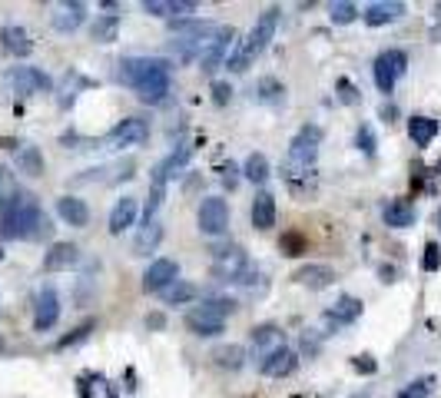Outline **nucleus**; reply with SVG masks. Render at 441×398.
Returning <instances> with one entry per match:
<instances>
[{
    "mask_svg": "<svg viewBox=\"0 0 441 398\" xmlns=\"http://www.w3.org/2000/svg\"><path fill=\"white\" fill-rule=\"evenodd\" d=\"M275 27H279V10H275V7H269L266 14L256 20L252 34L242 40V54H246V60H249V63L269 47V40L275 37Z\"/></svg>",
    "mask_w": 441,
    "mask_h": 398,
    "instance_id": "obj_7",
    "label": "nucleus"
},
{
    "mask_svg": "<svg viewBox=\"0 0 441 398\" xmlns=\"http://www.w3.org/2000/svg\"><path fill=\"white\" fill-rule=\"evenodd\" d=\"M190 156H192V146H179V150H173L159 166L153 170V183L156 186H166V179L170 176H176L179 170H186V163H190Z\"/></svg>",
    "mask_w": 441,
    "mask_h": 398,
    "instance_id": "obj_18",
    "label": "nucleus"
},
{
    "mask_svg": "<svg viewBox=\"0 0 441 398\" xmlns=\"http://www.w3.org/2000/svg\"><path fill=\"white\" fill-rule=\"evenodd\" d=\"M292 279H295L299 285H306V289H328V285L335 283V272H332L328 265L308 263V265H302Z\"/></svg>",
    "mask_w": 441,
    "mask_h": 398,
    "instance_id": "obj_21",
    "label": "nucleus"
},
{
    "mask_svg": "<svg viewBox=\"0 0 441 398\" xmlns=\"http://www.w3.org/2000/svg\"><path fill=\"white\" fill-rule=\"evenodd\" d=\"M378 272H382V279H385V283H392V279H395V269H392V265H382Z\"/></svg>",
    "mask_w": 441,
    "mask_h": 398,
    "instance_id": "obj_49",
    "label": "nucleus"
},
{
    "mask_svg": "<svg viewBox=\"0 0 441 398\" xmlns=\"http://www.w3.org/2000/svg\"><path fill=\"white\" fill-rule=\"evenodd\" d=\"M395 113H398L395 107H388V103H385V107H382V116H385V120H388V123H392V116H395Z\"/></svg>",
    "mask_w": 441,
    "mask_h": 398,
    "instance_id": "obj_50",
    "label": "nucleus"
},
{
    "mask_svg": "<svg viewBox=\"0 0 441 398\" xmlns=\"http://www.w3.org/2000/svg\"><path fill=\"white\" fill-rule=\"evenodd\" d=\"M0 40H3V50L10 54V57H27L30 50H34V40L30 34L17 27V23H7L3 30H0Z\"/></svg>",
    "mask_w": 441,
    "mask_h": 398,
    "instance_id": "obj_17",
    "label": "nucleus"
},
{
    "mask_svg": "<svg viewBox=\"0 0 441 398\" xmlns=\"http://www.w3.org/2000/svg\"><path fill=\"white\" fill-rule=\"evenodd\" d=\"M0 259H3V249H0Z\"/></svg>",
    "mask_w": 441,
    "mask_h": 398,
    "instance_id": "obj_53",
    "label": "nucleus"
},
{
    "mask_svg": "<svg viewBox=\"0 0 441 398\" xmlns=\"http://www.w3.org/2000/svg\"><path fill=\"white\" fill-rule=\"evenodd\" d=\"M229 96H232L229 83H212V100H216V107H226Z\"/></svg>",
    "mask_w": 441,
    "mask_h": 398,
    "instance_id": "obj_47",
    "label": "nucleus"
},
{
    "mask_svg": "<svg viewBox=\"0 0 441 398\" xmlns=\"http://www.w3.org/2000/svg\"><path fill=\"white\" fill-rule=\"evenodd\" d=\"M382 216L392 229H408L415 223V206H411L408 199H392V203L382 209Z\"/></svg>",
    "mask_w": 441,
    "mask_h": 398,
    "instance_id": "obj_25",
    "label": "nucleus"
},
{
    "mask_svg": "<svg viewBox=\"0 0 441 398\" xmlns=\"http://www.w3.org/2000/svg\"><path fill=\"white\" fill-rule=\"evenodd\" d=\"M375 87L382 90V93H392L395 90V80L408 70V57H405L402 50H382L378 57H375Z\"/></svg>",
    "mask_w": 441,
    "mask_h": 398,
    "instance_id": "obj_6",
    "label": "nucleus"
},
{
    "mask_svg": "<svg viewBox=\"0 0 441 398\" xmlns=\"http://www.w3.org/2000/svg\"><path fill=\"white\" fill-rule=\"evenodd\" d=\"M146 136H150L146 120H139V116H126V120H120L113 130L103 136V143H106L110 150H123V146H139Z\"/></svg>",
    "mask_w": 441,
    "mask_h": 398,
    "instance_id": "obj_8",
    "label": "nucleus"
},
{
    "mask_svg": "<svg viewBox=\"0 0 441 398\" xmlns=\"http://www.w3.org/2000/svg\"><path fill=\"white\" fill-rule=\"evenodd\" d=\"M339 90H342V103H359V90L348 80H339Z\"/></svg>",
    "mask_w": 441,
    "mask_h": 398,
    "instance_id": "obj_48",
    "label": "nucleus"
},
{
    "mask_svg": "<svg viewBox=\"0 0 441 398\" xmlns=\"http://www.w3.org/2000/svg\"><path fill=\"white\" fill-rule=\"evenodd\" d=\"M295 365H299V355L292 349H279V352H272V355L262 359V372H266L269 379H282V375L295 372Z\"/></svg>",
    "mask_w": 441,
    "mask_h": 398,
    "instance_id": "obj_20",
    "label": "nucleus"
},
{
    "mask_svg": "<svg viewBox=\"0 0 441 398\" xmlns=\"http://www.w3.org/2000/svg\"><path fill=\"white\" fill-rule=\"evenodd\" d=\"M252 226L256 229H272L275 226V196L259 192L252 199Z\"/></svg>",
    "mask_w": 441,
    "mask_h": 398,
    "instance_id": "obj_27",
    "label": "nucleus"
},
{
    "mask_svg": "<svg viewBox=\"0 0 441 398\" xmlns=\"http://www.w3.org/2000/svg\"><path fill=\"white\" fill-rule=\"evenodd\" d=\"M143 10L156 17H173V0H143Z\"/></svg>",
    "mask_w": 441,
    "mask_h": 398,
    "instance_id": "obj_41",
    "label": "nucleus"
},
{
    "mask_svg": "<svg viewBox=\"0 0 441 398\" xmlns=\"http://www.w3.org/2000/svg\"><path fill=\"white\" fill-rule=\"evenodd\" d=\"M219 173H223V176H219V179H223V186H229V190L239 186V170H236V163H226Z\"/></svg>",
    "mask_w": 441,
    "mask_h": 398,
    "instance_id": "obj_45",
    "label": "nucleus"
},
{
    "mask_svg": "<svg viewBox=\"0 0 441 398\" xmlns=\"http://www.w3.org/2000/svg\"><path fill=\"white\" fill-rule=\"evenodd\" d=\"M422 265H425V272H438L441 269V246L438 243H428V246H425Z\"/></svg>",
    "mask_w": 441,
    "mask_h": 398,
    "instance_id": "obj_40",
    "label": "nucleus"
},
{
    "mask_svg": "<svg viewBox=\"0 0 441 398\" xmlns=\"http://www.w3.org/2000/svg\"><path fill=\"white\" fill-rule=\"evenodd\" d=\"M236 302L232 299H206L203 305H196L186 312V329L192 335H219L226 329V316H232Z\"/></svg>",
    "mask_w": 441,
    "mask_h": 398,
    "instance_id": "obj_2",
    "label": "nucleus"
},
{
    "mask_svg": "<svg viewBox=\"0 0 441 398\" xmlns=\"http://www.w3.org/2000/svg\"><path fill=\"white\" fill-rule=\"evenodd\" d=\"M80 23H83V3H60L57 14H54V27H57L60 34H74Z\"/></svg>",
    "mask_w": 441,
    "mask_h": 398,
    "instance_id": "obj_28",
    "label": "nucleus"
},
{
    "mask_svg": "<svg viewBox=\"0 0 441 398\" xmlns=\"http://www.w3.org/2000/svg\"><path fill=\"white\" fill-rule=\"evenodd\" d=\"M7 83L17 90L20 96H34V93H50V76L37 70V67H14L10 74H7Z\"/></svg>",
    "mask_w": 441,
    "mask_h": 398,
    "instance_id": "obj_11",
    "label": "nucleus"
},
{
    "mask_svg": "<svg viewBox=\"0 0 441 398\" xmlns=\"http://www.w3.org/2000/svg\"><path fill=\"white\" fill-rule=\"evenodd\" d=\"M199 229L206 236H223L229 229V203L219 199V196L203 199V206H199Z\"/></svg>",
    "mask_w": 441,
    "mask_h": 398,
    "instance_id": "obj_9",
    "label": "nucleus"
},
{
    "mask_svg": "<svg viewBox=\"0 0 441 398\" xmlns=\"http://www.w3.org/2000/svg\"><path fill=\"white\" fill-rule=\"evenodd\" d=\"M242 173H246V179H252V183H266L269 179V159L262 156V153H249Z\"/></svg>",
    "mask_w": 441,
    "mask_h": 398,
    "instance_id": "obj_35",
    "label": "nucleus"
},
{
    "mask_svg": "<svg viewBox=\"0 0 441 398\" xmlns=\"http://www.w3.org/2000/svg\"><path fill=\"white\" fill-rule=\"evenodd\" d=\"M355 143H359V150H365L368 156H372V153H375V133H372V126H359Z\"/></svg>",
    "mask_w": 441,
    "mask_h": 398,
    "instance_id": "obj_43",
    "label": "nucleus"
},
{
    "mask_svg": "<svg viewBox=\"0 0 441 398\" xmlns=\"http://www.w3.org/2000/svg\"><path fill=\"white\" fill-rule=\"evenodd\" d=\"M0 352H3V339H0Z\"/></svg>",
    "mask_w": 441,
    "mask_h": 398,
    "instance_id": "obj_51",
    "label": "nucleus"
},
{
    "mask_svg": "<svg viewBox=\"0 0 441 398\" xmlns=\"http://www.w3.org/2000/svg\"><path fill=\"white\" fill-rule=\"evenodd\" d=\"M232 43H236V30L232 27H212L206 40H203V50H199V70L203 74H216L219 67H226Z\"/></svg>",
    "mask_w": 441,
    "mask_h": 398,
    "instance_id": "obj_4",
    "label": "nucleus"
},
{
    "mask_svg": "<svg viewBox=\"0 0 441 398\" xmlns=\"http://www.w3.org/2000/svg\"><path fill=\"white\" fill-rule=\"evenodd\" d=\"M136 212H139L136 199H133V196H123V199L113 206V212H110V232H113V236L126 232V229L136 223Z\"/></svg>",
    "mask_w": 441,
    "mask_h": 398,
    "instance_id": "obj_23",
    "label": "nucleus"
},
{
    "mask_svg": "<svg viewBox=\"0 0 441 398\" xmlns=\"http://www.w3.org/2000/svg\"><path fill=\"white\" fill-rule=\"evenodd\" d=\"M163 299H166V305H186L192 299H199V289L192 283H186V279H176L173 285L163 289Z\"/></svg>",
    "mask_w": 441,
    "mask_h": 398,
    "instance_id": "obj_30",
    "label": "nucleus"
},
{
    "mask_svg": "<svg viewBox=\"0 0 441 398\" xmlns=\"http://www.w3.org/2000/svg\"><path fill=\"white\" fill-rule=\"evenodd\" d=\"M80 263V249L74 243H54L50 252L43 256V269L47 272H63V269H74Z\"/></svg>",
    "mask_w": 441,
    "mask_h": 398,
    "instance_id": "obj_15",
    "label": "nucleus"
},
{
    "mask_svg": "<svg viewBox=\"0 0 441 398\" xmlns=\"http://www.w3.org/2000/svg\"><path fill=\"white\" fill-rule=\"evenodd\" d=\"M96 43H113L116 34H120V17L116 14H106V17H96V23L90 27Z\"/></svg>",
    "mask_w": 441,
    "mask_h": 398,
    "instance_id": "obj_34",
    "label": "nucleus"
},
{
    "mask_svg": "<svg viewBox=\"0 0 441 398\" xmlns=\"http://www.w3.org/2000/svg\"><path fill=\"white\" fill-rule=\"evenodd\" d=\"M176 279H179V263H173V259H156L143 272V292H163Z\"/></svg>",
    "mask_w": 441,
    "mask_h": 398,
    "instance_id": "obj_13",
    "label": "nucleus"
},
{
    "mask_svg": "<svg viewBox=\"0 0 441 398\" xmlns=\"http://www.w3.org/2000/svg\"><path fill=\"white\" fill-rule=\"evenodd\" d=\"M252 345L262 352V359L272 355V352H279V349H286V332L279 329V325H256L252 329Z\"/></svg>",
    "mask_w": 441,
    "mask_h": 398,
    "instance_id": "obj_16",
    "label": "nucleus"
},
{
    "mask_svg": "<svg viewBox=\"0 0 441 398\" xmlns=\"http://www.w3.org/2000/svg\"><path fill=\"white\" fill-rule=\"evenodd\" d=\"M256 100L259 103H282L286 100V87L275 80V76H262L256 83Z\"/></svg>",
    "mask_w": 441,
    "mask_h": 398,
    "instance_id": "obj_32",
    "label": "nucleus"
},
{
    "mask_svg": "<svg viewBox=\"0 0 441 398\" xmlns=\"http://www.w3.org/2000/svg\"><path fill=\"white\" fill-rule=\"evenodd\" d=\"M60 319V296L47 285V289H40L37 296V309H34V329L37 332H47V329H54Z\"/></svg>",
    "mask_w": 441,
    "mask_h": 398,
    "instance_id": "obj_14",
    "label": "nucleus"
},
{
    "mask_svg": "<svg viewBox=\"0 0 441 398\" xmlns=\"http://www.w3.org/2000/svg\"><path fill=\"white\" fill-rule=\"evenodd\" d=\"M328 17H332V23H352V20L359 17V7L348 3V0H339V3L328 7Z\"/></svg>",
    "mask_w": 441,
    "mask_h": 398,
    "instance_id": "obj_37",
    "label": "nucleus"
},
{
    "mask_svg": "<svg viewBox=\"0 0 441 398\" xmlns=\"http://www.w3.org/2000/svg\"><path fill=\"white\" fill-rule=\"evenodd\" d=\"M352 368L362 372V375H375V372H378V362L372 359V355H355V359H352Z\"/></svg>",
    "mask_w": 441,
    "mask_h": 398,
    "instance_id": "obj_44",
    "label": "nucleus"
},
{
    "mask_svg": "<svg viewBox=\"0 0 441 398\" xmlns=\"http://www.w3.org/2000/svg\"><path fill=\"white\" fill-rule=\"evenodd\" d=\"M170 60L163 57H126L120 63V80L130 83V87H143L150 80H159V76H170Z\"/></svg>",
    "mask_w": 441,
    "mask_h": 398,
    "instance_id": "obj_5",
    "label": "nucleus"
},
{
    "mask_svg": "<svg viewBox=\"0 0 441 398\" xmlns=\"http://www.w3.org/2000/svg\"><path fill=\"white\" fill-rule=\"evenodd\" d=\"M279 249H282V256H302L308 249V243L299 229H289V232H282V239H279Z\"/></svg>",
    "mask_w": 441,
    "mask_h": 398,
    "instance_id": "obj_36",
    "label": "nucleus"
},
{
    "mask_svg": "<svg viewBox=\"0 0 441 398\" xmlns=\"http://www.w3.org/2000/svg\"><path fill=\"white\" fill-rule=\"evenodd\" d=\"M212 362L219 365V368H242V362H246V352H242V345H219L216 352H212Z\"/></svg>",
    "mask_w": 441,
    "mask_h": 398,
    "instance_id": "obj_31",
    "label": "nucleus"
},
{
    "mask_svg": "<svg viewBox=\"0 0 441 398\" xmlns=\"http://www.w3.org/2000/svg\"><path fill=\"white\" fill-rule=\"evenodd\" d=\"M428 388H431V379L411 382L408 388H402V392H398V398H428Z\"/></svg>",
    "mask_w": 441,
    "mask_h": 398,
    "instance_id": "obj_42",
    "label": "nucleus"
},
{
    "mask_svg": "<svg viewBox=\"0 0 441 398\" xmlns=\"http://www.w3.org/2000/svg\"><path fill=\"white\" fill-rule=\"evenodd\" d=\"M3 150L14 156V166L27 176H43V153L34 143H23V140H3Z\"/></svg>",
    "mask_w": 441,
    "mask_h": 398,
    "instance_id": "obj_12",
    "label": "nucleus"
},
{
    "mask_svg": "<svg viewBox=\"0 0 441 398\" xmlns=\"http://www.w3.org/2000/svg\"><path fill=\"white\" fill-rule=\"evenodd\" d=\"M17 196V183H14V173L7 170V166H0V209L7 206L10 199Z\"/></svg>",
    "mask_w": 441,
    "mask_h": 398,
    "instance_id": "obj_38",
    "label": "nucleus"
},
{
    "mask_svg": "<svg viewBox=\"0 0 441 398\" xmlns=\"http://www.w3.org/2000/svg\"><path fill=\"white\" fill-rule=\"evenodd\" d=\"M50 219L43 216L37 196L30 192H17L0 216V236L3 239H43L50 236Z\"/></svg>",
    "mask_w": 441,
    "mask_h": 398,
    "instance_id": "obj_1",
    "label": "nucleus"
},
{
    "mask_svg": "<svg viewBox=\"0 0 441 398\" xmlns=\"http://www.w3.org/2000/svg\"><path fill=\"white\" fill-rule=\"evenodd\" d=\"M319 146H322V130L319 126H302L295 133V140L289 143V153H286V173L292 183H295L299 173L312 170V163L319 156Z\"/></svg>",
    "mask_w": 441,
    "mask_h": 398,
    "instance_id": "obj_3",
    "label": "nucleus"
},
{
    "mask_svg": "<svg viewBox=\"0 0 441 398\" xmlns=\"http://www.w3.org/2000/svg\"><path fill=\"white\" fill-rule=\"evenodd\" d=\"M163 196H166V186H156L150 190V199H146V209H143V219L150 223V219H156V209H159V203H163Z\"/></svg>",
    "mask_w": 441,
    "mask_h": 398,
    "instance_id": "obj_39",
    "label": "nucleus"
},
{
    "mask_svg": "<svg viewBox=\"0 0 441 398\" xmlns=\"http://www.w3.org/2000/svg\"><path fill=\"white\" fill-rule=\"evenodd\" d=\"M438 226H441V212H438Z\"/></svg>",
    "mask_w": 441,
    "mask_h": 398,
    "instance_id": "obj_52",
    "label": "nucleus"
},
{
    "mask_svg": "<svg viewBox=\"0 0 441 398\" xmlns=\"http://www.w3.org/2000/svg\"><path fill=\"white\" fill-rule=\"evenodd\" d=\"M166 93H170V76H159V80H150V83L136 87V96H139L143 103H163Z\"/></svg>",
    "mask_w": 441,
    "mask_h": 398,
    "instance_id": "obj_33",
    "label": "nucleus"
},
{
    "mask_svg": "<svg viewBox=\"0 0 441 398\" xmlns=\"http://www.w3.org/2000/svg\"><path fill=\"white\" fill-rule=\"evenodd\" d=\"M359 316H362V299H355V296H342V299H335L332 309L326 312V319L328 322H335V325H352Z\"/></svg>",
    "mask_w": 441,
    "mask_h": 398,
    "instance_id": "obj_22",
    "label": "nucleus"
},
{
    "mask_svg": "<svg viewBox=\"0 0 441 398\" xmlns=\"http://www.w3.org/2000/svg\"><path fill=\"white\" fill-rule=\"evenodd\" d=\"M408 136L415 140V146H428L438 136V120H431V116H411L408 120Z\"/></svg>",
    "mask_w": 441,
    "mask_h": 398,
    "instance_id": "obj_29",
    "label": "nucleus"
},
{
    "mask_svg": "<svg viewBox=\"0 0 441 398\" xmlns=\"http://www.w3.org/2000/svg\"><path fill=\"white\" fill-rule=\"evenodd\" d=\"M246 263H249V256L242 246H223L212 256V276L216 279H239L246 272Z\"/></svg>",
    "mask_w": 441,
    "mask_h": 398,
    "instance_id": "obj_10",
    "label": "nucleus"
},
{
    "mask_svg": "<svg viewBox=\"0 0 441 398\" xmlns=\"http://www.w3.org/2000/svg\"><path fill=\"white\" fill-rule=\"evenodd\" d=\"M90 329H93V322H87V325H80L74 335H67V339H60V345L57 349H67V345H77V342H83L87 335H90Z\"/></svg>",
    "mask_w": 441,
    "mask_h": 398,
    "instance_id": "obj_46",
    "label": "nucleus"
},
{
    "mask_svg": "<svg viewBox=\"0 0 441 398\" xmlns=\"http://www.w3.org/2000/svg\"><path fill=\"white\" fill-rule=\"evenodd\" d=\"M405 14V3L398 0H382V3H372L368 10H365V23L368 27H385V23H392V20H398Z\"/></svg>",
    "mask_w": 441,
    "mask_h": 398,
    "instance_id": "obj_24",
    "label": "nucleus"
},
{
    "mask_svg": "<svg viewBox=\"0 0 441 398\" xmlns=\"http://www.w3.org/2000/svg\"><path fill=\"white\" fill-rule=\"evenodd\" d=\"M159 243H163V223L150 219V223H143L139 236H136L133 256H150V252H156V246H159Z\"/></svg>",
    "mask_w": 441,
    "mask_h": 398,
    "instance_id": "obj_26",
    "label": "nucleus"
},
{
    "mask_svg": "<svg viewBox=\"0 0 441 398\" xmlns=\"http://www.w3.org/2000/svg\"><path fill=\"white\" fill-rule=\"evenodd\" d=\"M57 212L63 223H70V226H77V229H83L90 223V206H87L83 199H77V196H60Z\"/></svg>",
    "mask_w": 441,
    "mask_h": 398,
    "instance_id": "obj_19",
    "label": "nucleus"
}]
</instances>
